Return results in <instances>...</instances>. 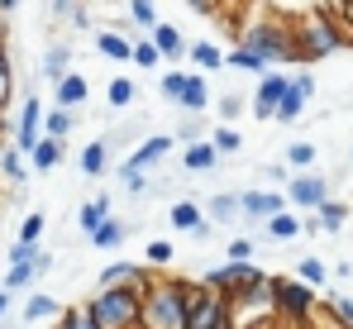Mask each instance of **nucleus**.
Wrapping results in <instances>:
<instances>
[{
    "instance_id": "nucleus-1",
    "label": "nucleus",
    "mask_w": 353,
    "mask_h": 329,
    "mask_svg": "<svg viewBox=\"0 0 353 329\" xmlns=\"http://www.w3.org/2000/svg\"><path fill=\"white\" fill-rule=\"evenodd\" d=\"M201 281L181 272H153L148 296L139 301V329H186V310L201 301Z\"/></svg>"
},
{
    "instance_id": "nucleus-2",
    "label": "nucleus",
    "mask_w": 353,
    "mask_h": 329,
    "mask_svg": "<svg viewBox=\"0 0 353 329\" xmlns=\"http://www.w3.org/2000/svg\"><path fill=\"white\" fill-rule=\"evenodd\" d=\"M292 48H296V62H325V57L353 48V34L344 29V19L325 5V10H310V14L292 19Z\"/></svg>"
},
{
    "instance_id": "nucleus-3",
    "label": "nucleus",
    "mask_w": 353,
    "mask_h": 329,
    "mask_svg": "<svg viewBox=\"0 0 353 329\" xmlns=\"http://www.w3.org/2000/svg\"><path fill=\"white\" fill-rule=\"evenodd\" d=\"M234 43L253 48V53H263L268 62H296V48H292V24H287V19H277V14L248 19V24L239 29V39H234Z\"/></svg>"
},
{
    "instance_id": "nucleus-4",
    "label": "nucleus",
    "mask_w": 353,
    "mask_h": 329,
    "mask_svg": "<svg viewBox=\"0 0 353 329\" xmlns=\"http://www.w3.org/2000/svg\"><path fill=\"white\" fill-rule=\"evenodd\" d=\"M81 306L96 320V329H134L139 325V296L124 291V286H96Z\"/></svg>"
},
{
    "instance_id": "nucleus-5",
    "label": "nucleus",
    "mask_w": 353,
    "mask_h": 329,
    "mask_svg": "<svg viewBox=\"0 0 353 329\" xmlns=\"http://www.w3.org/2000/svg\"><path fill=\"white\" fill-rule=\"evenodd\" d=\"M272 301H277V320L305 325L310 310H315V301H320V291L305 286V281H296V277H272Z\"/></svg>"
},
{
    "instance_id": "nucleus-6",
    "label": "nucleus",
    "mask_w": 353,
    "mask_h": 329,
    "mask_svg": "<svg viewBox=\"0 0 353 329\" xmlns=\"http://www.w3.org/2000/svg\"><path fill=\"white\" fill-rule=\"evenodd\" d=\"M282 196H287V206H296V210H320V206L330 201V177L315 172V167H310V172H296Z\"/></svg>"
},
{
    "instance_id": "nucleus-7",
    "label": "nucleus",
    "mask_w": 353,
    "mask_h": 329,
    "mask_svg": "<svg viewBox=\"0 0 353 329\" xmlns=\"http://www.w3.org/2000/svg\"><path fill=\"white\" fill-rule=\"evenodd\" d=\"M186 329H230V296L205 286L201 301L186 310Z\"/></svg>"
},
{
    "instance_id": "nucleus-8",
    "label": "nucleus",
    "mask_w": 353,
    "mask_h": 329,
    "mask_svg": "<svg viewBox=\"0 0 353 329\" xmlns=\"http://www.w3.org/2000/svg\"><path fill=\"white\" fill-rule=\"evenodd\" d=\"M43 110H48V106H43V101H39L34 91H29V96L19 101V119H14V143H10L14 153H24V158L34 153V143H39V124H43Z\"/></svg>"
},
{
    "instance_id": "nucleus-9",
    "label": "nucleus",
    "mask_w": 353,
    "mask_h": 329,
    "mask_svg": "<svg viewBox=\"0 0 353 329\" xmlns=\"http://www.w3.org/2000/svg\"><path fill=\"white\" fill-rule=\"evenodd\" d=\"M172 148H176L172 134H143V139H139V148L124 158V167H134V172H153V167L163 163Z\"/></svg>"
},
{
    "instance_id": "nucleus-10",
    "label": "nucleus",
    "mask_w": 353,
    "mask_h": 329,
    "mask_svg": "<svg viewBox=\"0 0 353 329\" xmlns=\"http://www.w3.org/2000/svg\"><path fill=\"white\" fill-rule=\"evenodd\" d=\"M287 81H292V77H282V72L258 77V91H253V101H248V114H253V119H272V114H277V101H282V91H287Z\"/></svg>"
},
{
    "instance_id": "nucleus-11",
    "label": "nucleus",
    "mask_w": 353,
    "mask_h": 329,
    "mask_svg": "<svg viewBox=\"0 0 353 329\" xmlns=\"http://www.w3.org/2000/svg\"><path fill=\"white\" fill-rule=\"evenodd\" d=\"M277 210H287V196L282 191H239V215L248 219V224L253 219L263 224V219H272Z\"/></svg>"
},
{
    "instance_id": "nucleus-12",
    "label": "nucleus",
    "mask_w": 353,
    "mask_h": 329,
    "mask_svg": "<svg viewBox=\"0 0 353 329\" xmlns=\"http://www.w3.org/2000/svg\"><path fill=\"white\" fill-rule=\"evenodd\" d=\"M210 81H205V72H186V81H181V96H176V110L181 114H205L210 110Z\"/></svg>"
},
{
    "instance_id": "nucleus-13",
    "label": "nucleus",
    "mask_w": 353,
    "mask_h": 329,
    "mask_svg": "<svg viewBox=\"0 0 353 329\" xmlns=\"http://www.w3.org/2000/svg\"><path fill=\"white\" fill-rule=\"evenodd\" d=\"M143 39L158 48V57H163V62H181V57H186V39H181V29H176V24H168V19H158Z\"/></svg>"
},
{
    "instance_id": "nucleus-14",
    "label": "nucleus",
    "mask_w": 353,
    "mask_h": 329,
    "mask_svg": "<svg viewBox=\"0 0 353 329\" xmlns=\"http://www.w3.org/2000/svg\"><path fill=\"white\" fill-rule=\"evenodd\" d=\"M86 101H91V86H86L81 72H67L58 86H53V110H72V114H77Z\"/></svg>"
},
{
    "instance_id": "nucleus-15",
    "label": "nucleus",
    "mask_w": 353,
    "mask_h": 329,
    "mask_svg": "<svg viewBox=\"0 0 353 329\" xmlns=\"http://www.w3.org/2000/svg\"><path fill=\"white\" fill-rule=\"evenodd\" d=\"M143 134H148V119H119V129L101 134V139H105V148H110V153H124V158H129V153L139 148V139H143Z\"/></svg>"
},
{
    "instance_id": "nucleus-16",
    "label": "nucleus",
    "mask_w": 353,
    "mask_h": 329,
    "mask_svg": "<svg viewBox=\"0 0 353 329\" xmlns=\"http://www.w3.org/2000/svg\"><path fill=\"white\" fill-rule=\"evenodd\" d=\"M67 67H72V48H67V43H48V48L39 53V81L58 86L62 77H67Z\"/></svg>"
},
{
    "instance_id": "nucleus-17",
    "label": "nucleus",
    "mask_w": 353,
    "mask_h": 329,
    "mask_svg": "<svg viewBox=\"0 0 353 329\" xmlns=\"http://www.w3.org/2000/svg\"><path fill=\"white\" fill-rule=\"evenodd\" d=\"M62 306L67 301H58L53 291H34L29 301H24V310H19V325H39V320H58Z\"/></svg>"
},
{
    "instance_id": "nucleus-18",
    "label": "nucleus",
    "mask_w": 353,
    "mask_h": 329,
    "mask_svg": "<svg viewBox=\"0 0 353 329\" xmlns=\"http://www.w3.org/2000/svg\"><path fill=\"white\" fill-rule=\"evenodd\" d=\"M62 153H67V139L39 134V143H34V153H29V167H34V172H53V167L62 163Z\"/></svg>"
},
{
    "instance_id": "nucleus-19",
    "label": "nucleus",
    "mask_w": 353,
    "mask_h": 329,
    "mask_svg": "<svg viewBox=\"0 0 353 329\" xmlns=\"http://www.w3.org/2000/svg\"><path fill=\"white\" fill-rule=\"evenodd\" d=\"M225 67H234V72H248V77H268L272 72V62L263 53H253V48H243V43H234L230 53H225Z\"/></svg>"
},
{
    "instance_id": "nucleus-20",
    "label": "nucleus",
    "mask_w": 353,
    "mask_h": 329,
    "mask_svg": "<svg viewBox=\"0 0 353 329\" xmlns=\"http://www.w3.org/2000/svg\"><path fill=\"white\" fill-rule=\"evenodd\" d=\"M139 101V86L129 81V77H110V86H105V110L110 114H124V110H134Z\"/></svg>"
},
{
    "instance_id": "nucleus-21",
    "label": "nucleus",
    "mask_w": 353,
    "mask_h": 329,
    "mask_svg": "<svg viewBox=\"0 0 353 329\" xmlns=\"http://www.w3.org/2000/svg\"><path fill=\"white\" fill-rule=\"evenodd\" d=\"M77 167H81L86 177H105V172H110V148H105V139L81 143V158H77Z\"/></svg>"
},
{
    "instance_id": "nucleus-22",
    "label": "nucleus",
    "mask_w": 353,
    "mask_h": 329,
    "mask_svg": "<svg viewBox=\"0 0 353 329\" xmlns=\"http://www.w3.org/2000/svg\"><path fill=\"white\" fill-rule=\"evenodd\" d=\"M86 239H91L101 253H110V248H119V243L129 239V224H119L115 215H105L101 224H96V229H91V234H86Z\"/></svg>"
},
{
    "instance_id": "nucleus-23",
    "label": "nucleus",
    "mask_w": 353,
    "mask_h": 329,
    "mask_svg": "<svg viewBox=\"0 0 353 329\" xmlns=\"http://www.w3.org/2000/svg\"><path fill=\"white\" fill-rule=\"evenodd\" d=\"M201 215L210 219V224H234V215H239V191H220V196H210V201L201 206Z\"/></svg>"
},
{
    "instance_id": "nucleus-24",
    "label": "nucleus",
    "mask_w": 353,
    "mask_h": 329,
    "mask_svg": "<svg viewBox=\"0 0 353 329\" xmlns=\"http://www.w3.org/2000/svg\"><path fill=\"white\" fill-rule=\"evenodd\" d=\"M305 106H310V96H305L301 86L287 81V91H282V101H277V114H272V119H277V124H296V119L305 114Z\"/></svg>"
},
{
    "instance_id": "nucleus-25",
    "label": "nucleus",
    "mask_w": 353,
    "mask_h": 329,
    "mask_svg": "<svg viewBox=\"0 0 353 329\" xmlns=\"http://www.w3.org/2000/svg\"><path fill=\"white\" fill-rule=\"evenodd\" d=\"M186 62H196L201 72H225V48L220 43H186Z\"/></svg>"
},
{
    "instance_id": "nucleus-26",
    "label": "nucleus",
    "mask_w": 353,
    "mask_h": 329,
    "mask_svg": "<svg viewBox=\"0 0 353 329\" xmlns=\"http://www.w3.org/2000/svg\"><path fill=\"white\" fill-rule=\"evenodd\" d=\"M129 48H134V43H129L124 34H115L110 24L96 29V53H101V57H110V62H129Z\"/></svg>"
},
{
    "instance_id": "nucleus-27",
    "label": "nucleus",
    "mask_w": 353,
    "mask_h": 329,
    "mask_svg": "<svg viewBox=\"0 0 353 329\" xmlns=\"http://www.w3.org/2000/svg\"><path fill=\"white\" fill-rule=\"evenodd\" d=\"M263 234H268V239H277V243L301 239V215H296V210H277L272 219H263Z\"/></svg>"
},
{
    "instance_id": "nucleus-28",
    "label": "nucleus",
    "mask_w": 353,
    "mask_h": 329,
    "mask_svg": "<svg viewBox=\"0 0 353 329\" xmlns=\"http://www.w3.org/2000/svg\"><path fill=\"white\" fill-rule=\"evenodd\" d=\"M210 148H215V158H239L243 153V134L234 124H215L210 129Z\"/></svg>"
},
{
    "instance_id": "nucleus-29",
    "label": "nucleus",
    "mask_w": 353,
    "mask_h": 329,
    "mask_svg": "<svg viewBox=\"0 0 353 329\" xmlns=\"http://www.w3.org/2000/svg\"><path fill=\"white\" fill-rule=\"evenodd\" d=\"M215 163H220V158H215L210 139H196V143H186V148H181V167H186V172H210Z\"/></svg>"
},
{
    "instance_id": "nucleus-30",
    "label": "nucleus",
    "mask_w": 353,
    "mask_h": 329,
    "mask_svg": "<svg viewBox=\"0 0 353 329\" xmlns=\"http://www.w3.org/2000/svg\"><path fill=\"white\" fill-rule=\"evenodd\" d=\"M105 215H110V196H91V201H81V206H77V229H81V234H91Z\"/></svg>"
},
{
    "instance_id": "nucleus-31",
    "label": "nucleus",
    "mask_w": 353,
    "mask_h": 329,
    "mask_svg": "<svg viewBox=\"0 0 353 329\" xmlns=\"http://www.w3.org/2000/svg\"><path fill=\"white\" fill-rule=\"evenodd\" d=\"M315 219H320V234H339V229L349 224V206L330 196V201H325V206L315 210Z\"/></svg>"
},
{
    "instance_id": "nucleus-32",
    "label": "nucleus",
    "mask_w": 353,
    "mask_h": 329,
    "mask_svg": "<svg viewBox=\"0 0 353 329\" xmlns=\"http://www.w3.org/2000/svg\"><path fill=\"white\" fill-rule=\"evenodd\" d=\"M296 281H305V286H315V291H325L330 286V268L310 253V258H296Z\"/></svg>"
},
{
    "instance_id": "nucleus-33",
    "label": "nucleus",
    "mask_w": 353,
    "mask_h": 329,
    "mask_svg": "<svg viewBox=\"0 0 353 329\" xmlns=\"http://www.w3.org/2000/svg\"><path fill=\"white\" fill-rule=\"evenodd\" d=\"M215 114H220V124H239V119L248 114V96H243V91H225V96L215 101Z\"/></svg>"
},
{
    "instance_id": "nucleus-34",
    "label": "nucleus",
    "mask_w": 353,
    "mask_h": 329,
    "mask_svg": "<svg viewBox=\"0 0 353 329\" xmlns=\"http://www.w3.org/2000/svg\"><path fill=\"white\" fill-rule=\"evenodd\" d=\"M72 129H77V114L72 110H43V134L48 139H72Z\"/></svg>"
},
{
    "instance_id": "nucleus-35",
    "label": "nucleus",
    "mask_w": 353,
    "mask_h": 329,
    "mask_svg": "<svg viewBox=\"0 0 353 329\" xmlns=\"http://www.w3.org/2000/svg\"><path fill=\"white\" fill-rule=\"evenodd\" d=\"M172 258H176L172 239H153V243L143 248V268H153V272H168V268H172Z\"/></svg>"
},
{
    "instance_id": "nucleus-36",
    "label": "nucleus",
    "mask_w": 353,
    "mask_h": 329,
    "mask_svg": "<svg viewBox=\"0 0 353 329\" xmlns=\"http://www.w3.org/2000/svg\"><path fill=\"white\" fill-rule=\"evenodd\" d=\"M315 163H320V148H315L310 139H296V143H287V167H296V172H310Z\"/></svg>"
},
{
    "instance_id": "nucleus-37",
    "label": "nucleus",
    "mask_w": 353,
    "mask_h": 329,
    "mask_svg": "<svg viewBox=\"0 0 353 329\" xmlns=\"http://www.w3.org/2000/svg\"><path fill=\"white\" fill-rule=\"evenodd\" d=\"M0 177H5L10 186H24V181H29V167H24V153L5 148V153H0Z\"/></svg>"
},
{
    "instance_id": "nucleus-38",
    "label": "nucleus",
    "mask_w": 353,
    "mask_h": 329,
    "mask_svg": "<svg viewBox=\"0 0 353 329\" xmlns=\"http://www.w3.org/2000/svg\"><path fill=\"white\" fill-rule=\"evenodd\" d=\"M168 219H172V229H181V234H191V229H196V224H201V206H196V201H176L172 210H168Z\"/></svg>"
},
{
    "instance_id": "nucleus-39",
    "label": "nucleus",
    "mask_w": 353,
    "mask_h": 329,
    "mask_svg": "<svg viewBox=\"0 0 353 329\" xmlns=\"http://www.w3.org/2000/svg\"><path fill=\"white\" fill-rule=\"evenodd\" d=\"M119 172V181H124V196H148L153 191V172H134V167H115Z\"/></svg>"
},
{
    "instance_id": "nucleus-40",
    "label": "nucleus",
    "mask_w": 353,
    "mask_h": 329,
    "mask_svg": "<svg viewBox=\"0 0 353 329\" xmlns=\"http://www.w3.org/2000/svg\"><path fill=\"white\" fill-rule=\"evenodd\" d=\"M43 234H48V215L43 210H29L19 219V243H43Z\"/></svg>"
},
{
    "instance_id": "nucleus-41",
    "label": "nucleus",
    "mask_w": 353,
    "mask_h": 329,
    "mask_svg": "<svg viewBox=\"0 0 353 329\" xmlns=\"http://www.w3.org/2000/svg\"><path fill=\"white\" fill-rule=\"evenodd\" d=\"M176 143H196V139H205V114H181L172 129Z\"/></svg>"
},
{
    "instance_id": "nucleus-42",
    "label": "nucleus",
    "mask_w": 353,
    "mask_h": 329,
    "mask_svg": "<svg viewBox=\"0 0 353 329\" xmlns=\"http://www.w3.org/2000/svg\"><path fill=\"white\" fill-rule=\"evenodd\" d=\"M129 19H134L139 34H148V29L158 24V5H153V0H129Z\"/></svg>"
},
{
    "instance_id": "nucleus-43",
    "label": "nucleus",
    "mask_w": 353,
    "mask_h": 329,
    "mask_svg": "<svg viewBox=\"0 0 353 329\" xmlns=\"http://www.w3.org/2000/svg\"><path fill=\"white\" fill-rule=\"evenodd\" d=\"M53 329H96V320L86 315V306H62V315H58Z\"/></svg>"
},
{
    "instance_id": "nucleus-44",
    "label": "nucleus",
    "mask_w": 353,
    "mask_h": 329,
    "mask_svg": "<svg viewBox=\"0 0 353 329\" xmlns=\"http://www.w3.org/2000/svg\"><path fill=\"white\" fill-rule=\"evenodd\" d=\"M129 62H134V67H148V72H158V62H163V57H158V48H153L148 39H134V48H129Z\"/></svg>"
},
{
    "instance_id": "nucleus-45",
    "label": "nucleus",
    "mask_w": 353,
    "mask_h": 329,
    "mask_svg": "<svg viewBox=\"0 0 353 329\" xmlns=\"http://www.w3.org/2000/svg\"><path fill=\"white\" fill-rule=\"evenodd\" d=\"M181 81H186V72H181V67H172V72H163V77H158V96H163L168 106H176V96H181Z\"/></svg>"
},
{
    "instance_id": "nucleus-46",
    "label": "nucleus",
    "mask_w": 353,
    "mask_h": 329,
    "mask_svg": "<svg viewBox=\"0 0 353 329\" xmlns=\"http://www.w3.org/2000/svg\"><path fill=\"white\" fill-rule=\"evenodd\" d=\"M0 286H5V291H29V286H39V281H34V272H29V268H5Z\"/></svg>"
},
{
    "instance_id": "nucleus-47",
    "label": "nucleus",
    "mask_w": 353,
    "mask_h": 329,
    "mask_svg": "<svg viewBox=\"0 0 353 329\" xmlns=\"http://www.w3.org/2000/svg\"><path fill=\"white\" fill-rule=\"evenodd\" d=\"M34 253H39V243H19V239H14V243H10V253H5V268H29V258H34Z\"/></svg>"
},
{
    "instance_id": "nucleus-48",
    "label": "nucleus",
    "mask_w": 353,
    "mask_h": 329,
    "mask_svg": "<svg viewBox=\"0 0 353 329\" xmlns=\"http://www.w3.org/2000/svg\"><path fill=\"white\" fill-rule=\"evenodd\" d=\"M53 268H58V258H53V253H48V248L39 243V253L29 258V272H34V281H43V277L53 272Z\"/></svg>"
},
{
    "instance_id": "nucleus-49",
    "label": "nucleus",
    "mask_w": 353,
    "mask_h": 329,
    "mask_svg": "<svg viewBox=\"0 0 353 329\" xmlns=\"http://www.w3.org/2000/svg\"><path fill=\"white\" fill-rule=\"evenodd\" d=\"M225 258H230V263H248V258H253V239H248V234H239V239H230Z\"/></svg>"
},
{
    "instance_id": "nucleus-50",
    "label": "nucleus",
    "mask_w": 353,
    "mask_h": 329,
    "mask_svg": "<svg viewBox=\"0 0 353 329\" xmlns=\"http://www.w3.org/2000/svg\"><path fill=\"white\" fill-rule=\"evenodd\" d=\"M263 177H268V181H282V186H287V181H292V167H287V163H268V167H263Z\"/></svg>"
},
{
    "instance_id": "nucleus-51",
    "label": "nucleus",
    "mask_w": 353,
    "mask_h": 329,
    "mask_svg": "<svg viewBox=\"0 0 353 329\" xmlns=\"http://www.w3.org/2000/svg\"><path fill=\"white\" fill-rule=\"evenodd\" d=\"M14 301H19V291H5V286H0V320L14 315Z\"/></svg>"
},
{
    "instance_id": "nucleus-52",
    "label": "nucleus",
    "mask_w": 353,
    "mask_h": 329,
    "mask_svg": "<svg viewBox=\"0 0 353 329\" xmlns=\"http://www.w3.org/2000/svg\"><path fill=\"white\" fill-rule=\"evenodd\" d=\"M191 239H196V243H210V239H215V224H210V219H201V224L191 229Z\"/></svg>"
},
{
    "instance_id": "nucleus-53",
    "label": "nucleus",
    "mask_w": 353,
    "mask_h": 329,
    "mask_svg": "<svg viewBox=\"0 0 353 329\" xmlns=\"http://www.w3.org/2000/svg\"><path fill=\"white\" fill-rule=\"evenodd\" d=\"M330 10H334V14L344 19V29L353 34V0H339V5H330Z\"/></svg>"
},
{
    "instance_id": "nucleus-54",
    "label": "nucleus",
    "mask_w": 353,
    "mask_h": 329,
    "mask_svg": "<svg viewBox=\"0 0 353 329\" xmlns=\"http://www.w3.org/2000/svg\"><path fill=\"white\" fill-rule=\"evenodd\" d=\"M292 86H301L305 96H315V77H310V72H296V77H292Z\"/></svg>"
},
{
    "instance_id": "nucleus-55",
    "label": "nucleus",
    "mask_w": 353,
    "mask_h": 329,
    "mask_svg": "<svg viewBox=\"0 0 353 329\" xmlns=\"http://www.w3.org/2000/svg\"><path fill=\"white\" fill-rule=\"evenodd\" d=\"M10 91H14V81H10V77H0V114L10 110Z\"/></svg>"
},
{
    "instance_id": "nucleus-56",
    "label": "nucleus",
    "mask_w": 353,
    "mask_h": 329,
    "mask_svg": "<svg viewBox=\"0 0 353 329\" xmlns=\"http://www.w3.org/2000/svg\"><path fill=\"white\" fill-rule=\"evenodd\" d=\"M19 10V0H0V14H14Z\"/></svg>"
},
{
    "instance_id": "nucleus-57",
    "label": "nucleus",
    "mask_w": 353,
    "mask_h": 329,
    "mask_svg": "<svg viewBox=\"0 0 353 329\" xmlns=\"http://www.w3.org/2000/svg\"><path fill=\"white\" fill-rule=\"evenodd\" d=\"M5 39H10V29H5V14H0V48H5Z\"/></svg>"
},
{
    "instance_id": "nucleus-58",
    "label": "nucleus",
    "mask_w": 353,
    "mask_h": 329,
    "mask_svg": "<svg viewBox=\"0 0 353 329\" xmlns=\"http://www.w3.org/2000/svg\"><path fill=\"white\" fill-rule=\"evenodd\" d=\"M0 153H5V134H0Z\"/></svg>"
},
{
    "instance_id": "nucleus-59",
    "label": "nucleus",
    "mask_w": 353,
    "mask_h": 329,
    "mask_svg": "<svg viewBox=\"0 0 353 329\" xmlns=\"http://www.w3.org/2000/svg\"><path fill=\"white\" fill-rule=\"evenodd\" d=\"M349 163H353V148H349Z\"/></svg>"
},
{
    "instance_id": "nucleus-60",
    "label": "nucleus",
    "mask_w": 353,
    "mask_h": 329,
    "mask_svg": "<svg viewBox=\"0 0 353 329\" xmlns=\"http://www.w3.org/2000/svg\"><path fill=\"white\" fill-rule=\"evenodd\" d=\"M134 329H139V325H134Z\"/></svg>"
}]
</instances>
